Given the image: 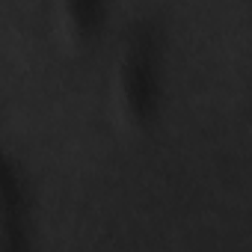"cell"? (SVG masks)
<instances>
[{
	"label": "cell",
	"instance_id": "cell-1",
	"mask_svg": "<svg viewBox=\"0 0 252 252\" xmlns=\"http://www.w3.org/2000/svg\"><path fill=\"white\" fill-rule=\"evenodd\" d=\"M122 89L137 122H152L160 101V24L137 18L128 27V45L122 60Z\"/></svg>",
	"mask_w": 252,
	"mask_h": 252
},
{
	"label": "cell",
	"instance_id": "cell-3",
	"mask_svg": "<svg viewBox=\"0 0 252 252\" xmlns=\"http://www.w3.org/2000/svg\"><path fill=\"white\" fill-rule=\"evenodd\" d=\"M63 12H65V21L80 36H92L101 27V18H104V6L98 0H68L63 6Z\"/></svg>",
	"mask_w": 252,
	"mask_h": 252
},
{
	"label": "cell",
	"instance_id": "cell-2",
	"mask_svg": "<svg viewBox=\"0 0 252 252\" xmlns=\"http://www.w3.org/2000/svg\"><path fill=\"white\" fill-rule=\"evenodd\" d=\"M0 252H33L27 178L3 152H0Z\"/></svg>",
	"mask_w": 252,
	"mask_h": 252
}]
</instances>
